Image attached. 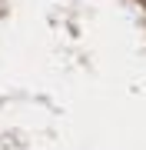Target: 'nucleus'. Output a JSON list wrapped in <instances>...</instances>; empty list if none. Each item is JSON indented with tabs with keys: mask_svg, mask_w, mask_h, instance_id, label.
Here are the masks:
<instances>
[{
	"mask_svg": "<svg viewBox=\"0 0 146 150\" xmlns=\"http://www.w3.org/2000/svg\"><path fill=\"white\" fill-rule=\"evenodd\" d=\"M143 7H146V0H143Z\"/></svg>",
	"mask_w": 146,
	"mask_h": 150,
	"instance_id": "1",
	"label": "nucleus"
}]
</instances>
